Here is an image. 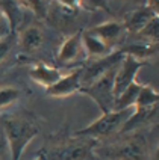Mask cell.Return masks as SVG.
I'll list each match as a JSON object with an SVG mask.
<instances>
[{"instance_id":"1","label":"cell","mask_w":159,"mask_h":160,"mask_svg":"<svg viewBox=\"0 0 159 160\" xmlns=\"http://www.w3.org/2000/svg\"><path fill=\"white\" fill-rule=\"evenodd\" d=\"M94 156L102 160H153L150 143L142 130L118 134L103 143H97Z\"/></svg>"},{"instance_id":"2","label":"cell","mask_w":159,"mask_h":160,"mask_svg":"<svg viewBox=\"0 0 159 160\" xmlns=\"http://www.w3.org/2000/svg\"><path fill=\"white\" fill-rule=\"evenodd\" d=\"M3 133L9 160H20L26 147L40 134V125L32 115L14 113L3 119Z\"/></svg>"},{"instance_id":"3","label":"cell","mask_w":159,"mask_h":160,"mask_svg":"<svg viewBox=\"0 0 159 160\" xmlns=\"http://www.w3.org/2000/svg\"><path fill=\"white\" fill-rule=\"evenodd\" d=\"M97 143L89 138L71 134L50 141L41 151L47 160H93Z\"/></svg>"},{"instance_id":"4","label":"cell","mask_w":159,"mask_h":160,"mask_svg":"<svg viewBox=\"0 0 159 160\" xmlns=\"http://www.w3.org/2000/svg\"><path fill=\"white\" fill-rule=\"evenodd\" d=\"M130 115V109L124 110H112L108 113H102L96 121H93L87 127L74 132V136H82V138H89L96 142L100 141H109L115 136H118L124 122Z\"/></svg>"},{"instance_id":"5","label":"cell","mask_w":159,"mask_h":160,"mask_svg":"<svg viewBox=\"0 0 159 160\" xmlns=\"http://www.w3.org/2000/svg\"><path fill=\"white\" fill-rule=\"evenodd\" d=\"M117 67L109 70L108 72H105L103 76H100L94 82H91L89 85L82 86L79 91V94H83V95L89 97L97 104L98 109L102 110V113H108V112L114 110V76L115 71H117Z\"/></svg>"},{"instance_id":"6","label":"cell","mask_w":159,"mask_h":160,"mask_svg":"<svg viewBox=\"0 0 159 160\" xmlns=\"http://www.w3.org/2000/svg\"><path fill=\"white\" fill-rule=\"evenodd\" d=\"M87 61V54L82 44V30L73 32L65 36L61 42L58 53H56V62L59 67H73Z\"/></svg>"},{"instance_id":"7","label":"cell","mask_w":159,"mask_h":160,"mask_svg":"<svg viewBox=\"0 0 159 160\" xmlns=\"http://www.w3.org/2000/svg\"><path fill=\"white\" fill-rule=\"evenodd\" d=\"M124 58V53L117 48L112 53H109L105 58L100 59H93L89 61L87 65L80 67V80H82V86L89 85L91 82H94L96 79H98L100 76H103L105 72H108L109 70L115 68L118 63L121 62V59Z\"/></svg>"},{"instance_id":"8","label":"cell","mask_w":159,"mask_h":160,"mask_svg":"<svg viewBox=\"0 0 159 160\" xmlns=\"http://www.w3.org/2000/svg\"><path fill=\"white\" fill-rule=\"evenodd\" d=\"M146 65H147V62H142V61H138V59H135L132 56L124 54L121 62L118 63V67H117V71H115V76H114L115 98L118 97L129 85H132L133 82L136 80V74Z\"/></svg>"},{"instance_id":"9","label":"cell","mask_w":159,"mask_h":160,"mask_svg":"<svg viewBox=\"0 0 159 160\" xmlns=\"http://www.w3.org/2000/svg\"><path fill=\"white\" fill-rule=\"evenodd\" d=\"M89 32L97 36L100 41H103L111 50H117L118 45L127 38L124 24L117 20H108L105 23H100L97 26L91 27Z\"/></svg>"},{"instance_id":"10","label":"cell","mask_w":159,"mask_h":160,"mask_svg":"<svg viewBox=\"0 0 159 160\" xmlns=\"http://www.w3.org/2000/svg\"><path fill=\"white\" fill-rule=\"evenodd\" d=\"M44 29L40 24H27L18 30L15 36V44L23 53H35L44 44Z\"/></svg>"},{"instance_id":"11","label":"cell","mask_w":159,"mask_h":160,"mask_svg":"<svg viewBox=\"0 0 159 160\" xmlns=\"http://www.w3.org/2000/svg\"><path fill=\"white\" fill-rule=\"evenodd\" d=\"M82 88L80 80V67L70 71L68 74H62L61 79L58 80L53 86L45 89V94L52 98H67L74 94H77Z\"/></svg>"},{"instance_id":"12","label":"cell","mask_w":159,"mask_h":160,"mask_svg":"<svg viewBox=\"0 0 159 160\" xmlns=\"http://www.w3.org/2000/svg\"><path fill=\"white\" fill-rule=\"evenodd\" d=\"M156 17H159L158 12H155L153 9H150L146 5H142V6H138L133 11H130L124 17L121 23L124 24V29H126L127 35H136L138 32H141L142 29Z\"/></svg>"},{"instance_id":"13","label":"cell","mask_w":159,"mask_h":160,"mask_svg":"<svg viewBox=\"0 0 159 160\" xmlns=\"http://www.w3.org/2000/svg\"><path fill=\"white\" fill-rule=\"evenodd\" d=\"M62 72L58 67H52L45 62H36L29 70V77L35 82L36 85L49 89L61 79Z\"/></svg>"},{"instance_id":"14","label":"cell","mask_w":159,"mask_h":160,"mask_svg":"<svg viewBox=\"0 0 159 160\" xmlns=\"http://www.w3.org/2000/svg\"><path fill=\"white\" fill-rule=\"evenodd\" d=\"M76 12L77 11L61 6L58 3H49L45 18L52 23L53 26L58 27L59 30H67V29H71V26H73L74 18H76Z\"/></svg>"},{"instance_id":"15","label":"cell","mask_w":159,"mask_h":160,"mask_svg":"<svg viewBox=\"0 0 159 160\" xmlns=\"http://www.w3.org/2000/svg\"><path fill=\"white\" fill-rule=\"evenodd\" d=\"M82 44H83V50H85V54H87L88 61L105 58V56H108L109 53L114 52L103 41H100L96 35H93L89 32V29L82 30Z\"/></svg>"},{"instance_id":"16","label":"cell","mask_w":159,"mask_h":160,"mask_svg":"<svg viewBox=\"0 0 159 160\" xmlns=\"http://www.w3.org/2000/svg\"><path fill=\"white\" fill-rule=\"evenodd\" d=\"M0 12L8 20L11 32L15 33L23 17V8L18 0H0Z\"/></svg>"},{"instance_id":"17","label":"cell","mask_w":159,"mask_h":160,"mask_svg":"<svg viewBox=\"0 0 159 160\" xmlns=\"http://www.w3.org/2000/svg\"><path fill=\"white\" fill-rule=\"evenodd\" d=\"M124 54L127 56H132L138 61H142V62H147L151 61V58H155L156 53H158V44H147V42H135V44H130L124 48H120Z\"/></svg>"},{"instance_id":"18","label":"cell","mask_w":159,"mask_h":160,"mask_svg":"<svg viewBox=\"0 0 159 160\" xmlns=\"http://www.w3.org/2000/svg\"><path fill=\"white\" fill-rule=\"evenodd\" d=\"M23 97V91L14 85H0V115L14 107Z\"/></svg>"},{"instance_id":"19","label":"cell","mask_w":159,"mask_h":160,"mask_svg":"<svg viewBox=\"0 0 159 160\" xmlns=\"http://www.w3.org/2000/svg\"><path fill=\"white\" fill-rule=\"evenodd\" d=\"M159 18H153L147 26L142 29L141 32H138L136 36L141 39V42H147V44H158L159 38Z\"/></svg>"},{"instance_id":"20","label":"cell","mask_w":159,"mask_h":160,"mask_svg":"<svg viewBox=\"0 0 159 160\" xmlns=\"http://www.w3.org/2000/svg\"><path fill=\"white\" fill-rule=\"evenodd\" d=\"M21 8L29 9L35 17L45 18L47 8H49V0H18Z\"/></svg>"},{"instance_id":"21","label":"cell","mask_w":159,"mask_h":160,"mask_svg":"<svg viewBox=\"0 0 159 160\" xmlns=\"http://www.w3.org/2000/svg\"><path fill=\"white\" fill-rule=\"evenodd\" d=\"M14 45H15V35L14 33L3 38V39H0V67L6 62L9 54L12 53Z\"/></svg>"},{"instance_id":"22","label":"cell","mask_w":159,"mask_h":160,"mask_svg":"<svg viewBox=\"0 0 159 160\" xmlns=\"http://www.w3.org/2000/svg\"><path fill=\"white\" fill-rule=\"evenodd\" d=\"M105 2L106 0H80V8L96 11V9L105 8Z\"/></svg>"},{"instance_id":"23","label":"cell","mask_w":159,"mask_h":160,"mask_svg":"<svg viewBox=\"0 0 159 160\" xmlns=\"http://www.w3.org/2000/svg\"><path fill=\"white\" fill-rule=\"evenodd\" d=\"M9 35H12L9 23H8V20L5 18V15L0 12V39H3V38H6Z\"/></svg>"},{"instance_id":"24","label":"cell","mask_w":159,"mask_h":160,"mask_svg":"<svg viewBox=\"0 0 159 160\" xmlns=\"http://www.w3.org/2000/svg\"><path fill=\"white\" fill-rule=\"evenodd\" d=\"M146 6H149L150 9L159 14V0H146Z\"/></svg>"},{"instance_id":"25","label":"cell","mask_w":159,"mask_h":160,"mask_svg":"<svg viewBox=\"0 0 159 160\" xmlns=\"http://www.w3.org/2000/svg\"><path fill=\"white\" fill-rule=\"evenodd\" d=\"M0 160H6V142L3 138L0 139Z\"/></svg>"},{"instance_id":"26","label":"cell","mask_w":159,"mask_h":160,"mask_svg":"<svg viewBox=\"0 0 159 160\" xmlns=\"http://www.w3.org/2000/svg\"><path fill=\"white\" fill-rule=\"evenodd\" d=\"M117 2H121V3H127V5H133V6H142L146 5V0H117Z\"/></svg>"},{"instance_id":"27","label":"cell","mask_w":159,"mask_h":160,"mask_svg":"<svg viewBox=\"0 0 159 160\" xmlns=\"http://www.w3.org/2000/svg\"><path fill=\"white\" fill-rule=\"evenodd\" d=\"M34 160H47V157H45V154L43 151H40L35 157H34Z\"/></svg>"}]
</instances>
